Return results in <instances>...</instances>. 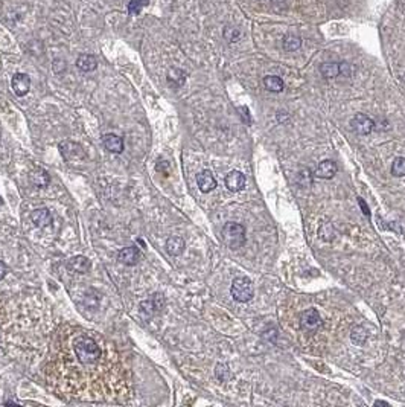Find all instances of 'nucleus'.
Listing matches in <instances>:
<instances>
[{
  "instance_id": "obj_15",
  "label": "nucleus",
  "mask_w": 405,
  "mask_h": 407,
  "mask_svg": "<svg viewBox=\"0 0 405 407\" xmlns=\"http://www.w3.org/2000/svg\"><path fill=\"white\" fill-rule=\"evenodd\" d=\"M76 67L81 72H93L98 67V60L92 54H81L76 58Z\"/></svg>"
},
{
  "instance_id": "obj_29",
  "label": "nucleus",
  "mask_w": 405,
  "mask_h": 407,
  "mask_svg": "<svg viewBox=\"0 0 405 407\" xmlns=\"http://www.w3.org/2000/svg\"><path fill=\"white\" fill-rule=\"evenodd\" d=\"M241 110L244 112V113H242V119H244V122H246V124H250V122H252V119H250L249 108H246V107H241Z\"/></svg>"
},
{
  "instance_id": "obj_18",
  "label": "nucleus",
  "mask_w": 405,
  "mask_h": 407,
  "mask_svg": "<svg viewBox=\"0 0 405 407\" xmlns=\"http://www.w3.org/2000/svg\"><path fill=\"white\" fill-rule=\"evenodd\" d=\"M90 261L86 258V256H81V255H78V256H73L70 261H69V269H72L73 272H76V273H87L89 270H90Z\"/></svg>"
},
{
  "instance_id": "obj_14",
  "label": "nucleus",
  "mask_w": 405,
  "mask_h": 407,
  "mask_svg": "<svg viewBox=\"0 0 405 407\" xmlns=\"http://www.w3.org/2000/svg\"><path fill=\"white\" fill-rule=\"evenodd\" d=\"M31 220H32V223H34L35 226H38V228H48V226H51L52 221H54L52 214H51L48 209H45V208H42V209H35V211L31 214Z\"/></svg>"
},
{
  "instance_id": "obj_31",
  "label": "nucleus",
  "mask_w": 405,
  "mask_h": 407,
  "mask_svg": "<svg viewBox=\"0 0 405 407\" xmlns=\"http://www.w3.org/2000/svg\"><path fill=\"white\" fill-rule=\"evenodd\" d=\"M7 405H11V404H22L20 401H16V399H10V401H5Z\"/></svg>"
},
{
  "instance_id": "obj_22",
  "label": "nucleus",
  "mask_w": 405,
  "mask_h": 407,
  "mask_svg": "<svg viewBox=\"0 0 405 407\" xmlns=\"http://www.w3.org/2000/svg\"><path fill=\"white\" fill-rule=\"evenodd\" d=\"M282 46L287 52H294V51H299L300 46H302V40L300 37L297 35H287L284 37L282 40Z\"/></svg>"
},
{
  "instance_id": "obj_12",
  "label": "nucleus",
  "mask_w": 405,
  "mask_h": 407,
  "mask_svg": "<svg viewBox=\"0 0 405 407\" xmlns=\"http://www.w3.org/2000/svg\"><path fill=\"white\" fill-rule=\"evenodd\" d=\"M139 260H140V252L137 247H125L117 255V261L124 266H136Z\"/></svg>"
},
{
  "instance_id": "obj_20",
  "label": "nucleus",
  "mask_w": 405,
  "mask_h": 407,
  "mask_svg": "<svg viewBox=\"0 0 405 407\" xmlns=\"http://www.w3.org/2000/svg\"><path fill=\"white\" fill-rule=\"evenodd\" d=\"M320 73L323 78H328V80H332V78H337L340 73H341V69H340V63H323L320 66Z\"/></svg>"
},
{
  "instance_id": "obj_2",
  "label": "nucleus",
  "mask_w": 405,
  "mask_h": 407,
  "mask_svg": "<svg viewBox=\"0 0 405 407\" xmlns=\"http://www.w3.org/2000/svg\"><path fill=\"white\" fill-rule=\"evenodd\" d=\"M223 241L227 247L236 250V249H241L244 244H246V228L238 225V223H226L224 228H223Z\"/></svg>"
},
{
  "instance_id": "obj_5",
  "label": "nucleus",
  "mask_w": 405,
  "mask_h": 407,
  "mask_svg": "<svg viewBox=\"0 0 405 407\" xmlns=\"http://www.w3.org/2000/svg\"><path fill=\"white\" fill-rule=\"evenodd\" d=\"M350 127L358 133V134H370L375 128V121L369 118L364 113H356L350 119Z\"/></svg>"
},
{
  "instance_id": "obj_25",
  "label": "nucleus",
  "mask_w": 405,
  "mask_h": 407,
  "mask_svg": "<svg viewBox=\"0 0 405 407\" xmlns=\"http://www.w3.org/2000/svg\"><path fill=\"white\" fill-rule=\"evenodd\" d=\"M391 174L394 177H405V157H396L393 160Z\"/></svg>"
},
{
  "instance_id": "obj_23",
  "label": "nucleus",
  "mask_w": 405,
  "mask_h": 407,
  "mask_svg": "<svg viewBox=\"0 0 405 407\" xmlns=\"http://www.w3.org/2000/svg\"><path fill=\"white\" fill-rule=\"evenodd\" d=\"M367 331L361 326V325H358V326H353L352 328V332H350V339H352V342L355 343V345H358V346H362L366 342H367Z\"/></svg>"
},
{
  "instance_id": "obj_26",
  "label": "nucleus",
  "mask_w": 405,
  "mask_h": 407,
  "mask_svg": "<svg viewBox=\"0 0 405 407\" xmlns=\"http://www.w3.org/2000/svg\"><path fill=\"white\" fill-rule=\"evenodd\" d=\"M239 37H241V31H239L238 28H235V26H226V29H224V39H226L229 43H235V42H238Z\"/></svg>"
},
{
  "instance_id": "obj_3",
  "label": "nucleus",
  "mask_w": 405,
  "mask_h": 407,
  "mask_svg": "<svg viewBox=\"0 0 405 407\" xmlns=\"http://www.w3.org/2000/svg\"><path fill=\"white\" fill-rule=\"evenodd\" d=\"M230 293H232V298L236 302H242V304L244 302H249L255 296L253 282L249 278H246V276L235 278L233 282H232V287H230Z\"/></svg>"
},
{
  "instance_id": "obj_6",
  "label": "nucleus",
  "mask_w": 405,
  "mask_h": 407,
  "mask_svg": "<svg viewBox=\"0 0 405 407\" xmlns=\"http://www.w3.org/2000/svg\"><path fill=\"white\" fill-rule=\"evenodd\" d=\"M321 325V317L320 313L314 308L306 310L302 316H300V326L305 331H314Z\"/></svg>"
},
{
  "instance_id": "obj_13",
  "label": "nucleus",
  "mask_w": 405,
  "mask_h": 407,
  "mask_svg": "<svg viewBox=\"0 0 405 407\" xmlns=\"http://www.w3.org/2000/svg\"><path fill=\"white\" fill-rule=\"evenodd\" d=\"M226 186L232 192H238V191L244 189V186H246V175L241 171H232V172H229V175L226 177Z\"/></svg>"
},
{
  "instance_id": "obj_9",
  "label": "nucleus",
  "mask_w": 405,
  "mask_h": 407,
  "mask_svg": "<svg viewBox=\"0 0 405 407\" xmlns=\"http://www.w3.org/2000/svg\"><path fill=\"white\" fill-rule=\"evenodd\" d=\"M196 183H198V188H199L201 192H211V191H214L217 188V180H215L214 174L209 169L201 171L196 175Z\"/></svg>"
},
{
  "instance_id": "obj_11",
  "label": "nucleus",
  "mask_w": 405,
  "mask_h": 407,
  "mask_svg": "<svg viewBox=\"0 0 405 407\" xmlns=\"http://www.w3.org/2000/svg\"><path fill=\"white\" fill-rule=\"evenodd\" d=\"M337 171H338L337 163H335L334 160L326 159V160H321V162L318 163V166H317V169H315V175L320 177V178L329 180V178L335 177Z\"/></svg>"
},
{
  "instance_id": "obj_30",
  "label": "nucleus",
  "mask_w": 405,
  "mask_h": 407,
  "mask_svg": "<svg viewBox=\"0 0 405 407\" xmlns=\"http://www.w3.org/2000/svg\"><path fill=\"white\" fill-rule=\"evenodd\" d=\"M5 275H7V266H5V263L0 261V279H4Z\"/></svg>"
},
{
  "instance_id": "obj_17",
  "label": "nucleus",
  "mask_w": 405,
  "mask_h": 407,
  "mask_svg": "<svg viewBox=\"0 0 405 407\" xmlns=\"http://www.w3.org/2000/svg\"><path fill=\"white\" fill-rule=\"evenodd\" d=\"M186 244H184V240L181 237H171L168 241H166V250L169 255L172 256H178L183 253Z\"/></svg>"
},
{
  "instance_id": "obj_7",
  "label": "nucleus",
  "mask_w": 405,
  "mask_h": 407,
  "mask_svg": "<svg viewBox=\"0 0 405 407\" xmlns=\"http://www.w3.org/2000/svg\"><path fill=\"white\" fill-rule=\"evenodd\" d=\"M163 305H165L163 298L160 294H154L148 301H143L140 304V313L143 316H148L149 317V316H154L155 313H158L163 308Z\"/></svg>"
},
{
  "instance_id": "obj_1",
  "label": "nucleus",
  "mask_w": 405,
  "mask_h": 407,
  "mask_svg": "<svg viewBox=\"0 0 405 407\" xmlns=\"http://www.w3.org/2000/svg\"><path fill=\"white\" fill-rule=\"evenodd\" d=\"M73 352H75V357L78 358V361L86 364V366L96 364L102 357L101 346L96 343L95 339H92L89 336H79L73 342Z\"/></svg>"
},
{
  "instance_id": "obj_21",
  "label": "nucleus",
  "mask_w": 405,
  "mask_h": 407,
  "mask_svg": "<svg viewBox=\"0 0 405 407\" xmlns=\"http://www.w3.org/2000/svg\"><path fill=\"white\" fill-rule=\"evenodd\" d=\"M186 81V72L178 69V67H174L168 72V83L172 86V87H181Z\"/></svg>"
},
{
  "instance_id": "obj_4",
  "label": "nucleus",
  "mask_w": 405,
  "mask_h": 407,
  "mask_svg": "<svg viewBox=\"0 0 405 407\" xmlns=\"http://www.w3.org/2000/svg\"><path fill=\"white\" fill-rule=\"evenodd\" d=\"M60 151L63 154V157L67 160V162H79L86 157V153H84V148L76 143V142H72V140H64L60 143Z\"/></svg>"
},
{
  "instance_id": "obj_19",
  "label": "nucleus",
  "mask_w": 405,
  "mask_h": 407,
  "mask_svg": "<svg viewBox=\"0 0 405 407\" xmlns=\"http://www.w3.org/2000/svg\"><path fill=\"white\" fill-rule=\"evenodd\" d=\"M264 86L267 90L273 92V93H280L284 92L285 89V84H284V80L280 77H276V75H268L264 78Z\"/></svg>"
},
{
  "instance_id": "obj_32",
  "label": "nucleus",
  "mask_w": 405,
  "mask_h": 407,
  "mask_svg": "<svg viewBox=\"0 0 405 407\" xmlns=\"http://www.w3.org/2000/svg\"><path fill=\"white\" fill-rule=\"evenodd\" d=\"M375 405H388V402L387 401H375Z\"/></svg>"
},
{
  "instance_id": "obj_28",
  "label": "nucleus",
  "mask_w": 405,
  "mask_h": 407,
  "mask_svg": "<svg viewBox=\"0 0 405 407\" xmlns=\"http://www.w3.org/2000/svg\"><path fill=\"white\" fill-rule=\"evenodd\" d=\"M358 205H359V208L362 209V214L366 215V217H369L370 215V211H369V208H367V205H366V201L359 197L358 198Z\"/></svg>"
},
{
  "instance_id": "obj_27",
  "label": "nucleus",
  "mask_w": 405,
  "mask_h": 407,
  "mask_svg": "<svg viewBox=\"0 0 405 407\" xmlns=\"http://www.w3.org/2000/svg\"><path fill=\"white\" fill-rule=\"evenodd\" d=\"M215 375H217V378H218L220 381H226V380H229V377H230L229 367H227L226 364H218V366H217V372H215Z\"/></svg>"
},
{
  "instance_id": "obj_16",
  "label": "nucleus",
  "mask_w": 405,
  "mask_h": 407,
  "mask_svg": "<svg viewBox=\"0 0 405 407\" xmlns=\"http://www.w3.org/2000/svg\"><path fill=\"white\" fill-rule=\"evenodd\" d=\"M29 178H31L32 184H35V186H38V188H45V186H48L49 181H51L49 172H48L45 168H40V166L31 171Z\"/></svg>"
},
{
  "instance_id": "obj_10",
  "label": "nucleus",
  "mask_w": 405,
  "mask_h": 407,
  "mask_svg": "<svg viewBox=\"0 0 405 407\" xmlns=\"http://www.w3.org/2000/svg\"><path fill=\"white\" fill-rule=\"evenodd\" d=\"M102 145L107 151L114 154H120L124 151V139L113 133H108L102 137Z\"/></svg>"
},
{
  "instance_id": "obj_24",
  "label": "nucleus",
  "mask_w": 405,
  "mask_h": 407,
  "mask_svg": "<svg viewBox=\"0 0 405 407\" xmlns=\"http://www.w3.org/2000/svg\"><path fill=\"white\" fill-rule=\"evenodd\" d=\"M148 4H149V0H130V4H128V7H127L128 14H130V16H137V14H140L142 10H143L145 7H148Z\"/></svg>"
},
{
  "instance_id": "obj_8",
  "label": "nucleus",
  "mask_w": 405,
  "mask_h": 407,
  "mask_svg": "<svg viewBox=\"0 0 405 407\" xmlns=\"http://www.w3.org/2000/svg\"><path fill=\"white\" fill-rule=\"evenodd\" d=\"M11 86L17 96H25L31 89V78L26 73H16L11 80Z\"/></svg>"
}]
</instances>
